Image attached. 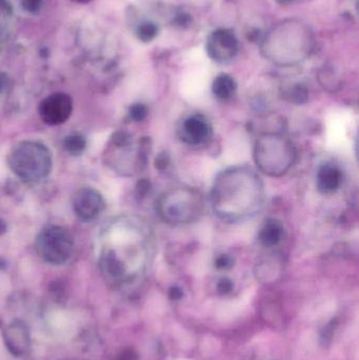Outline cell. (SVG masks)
Listing matches in <instances>:
<instances>
[{
	"instance_id": "obj_1",
	"label": "cell",
	"mask_w": 359,
	"mask_h": 360,
	"mask_svg": "<svg viewBox=\"0 0 359 360\" xmlns=\"http://www.w3.org/2000/svg\"><path fill=\"white\" fill-rule=\"evenodd\" d=\"M109 245L103 250L101 266L116 281H128L145 272L154 255V235L141 218H122L112 226Z\"/></svg>"
},
{
	"instance_id": "obj_2",
	"label": "cell",
	"mask_w": 359,
	"mask_h": 360,
	"mask_svg": "<svg viewBox=\"0 0 359 360\" xmlns=\"http://www.w3.org/2000/svg\"><path fill=\"white\" fill-rule=\"evenodd\" d=\"M265 184L249 166H235L219 173L211 190V205L217 217L240 222L255 217L263 209Z\"/></svg>"
},
{
	"instance_id": "obj_3",
	"label": "cell",
	"mask_w": 359,
	"mask_h": 360,
	"mask_svg": "<svg viewBox=\"0 0 359 360\" xmlns=\"http://www.w3.org/2000/svg\"><path fill=\"white\" fill-rule=\"evenodd\" d=\"M313 32L303 21L286 19L261 38L263 56L278 67H293L307 60L314 51Z\"/></svg>"
},
{
	"instance_id": "obj_4",
	"label": "cell",
	"mask_w": 359,
	"mask_h": 360,
	"mask_svg": "<svg viewBox=\"0 0 359 360\" xmlns=\"http://www.w3.org/2000/svg\"><path fill=\"white\" fill-rule=\"evenodd\" d=\"M253 158L259 172L269 177L284 176L294 166L297 151L294 143L282 133H265L257 139Z\"/></svg>"
},
{
	"instance_id": "obj_5",
	"label": "cell",
	"mask_w": 359,
	"mask_h": 360,
	"mask_svg": "<svg viewBox=\"0 0 359 360\" xmlns=\"http://www.w3.org/2000/svg\"><path fill=\"white\" fill-rule=\"evenodd\" d=\"M204 194L192 186H177L160 195L156 201V212L164 224L185 226L200 219L204 213Z\"/></svg>"
},
{
	"instance_id": "obj_6",
	"label": "cell",
	"mask_w": 359,
	"mask_h": 360,
	"mask_svg": "<svg viewBox=\"0 0 359 360\" xmlns=\"http://www.w3.org/2000/svg\"><path fill=\"white\" fill-rule=\"evenodd\" d=\"M8 167L19 179L25 181H40L50 174L52 154L37 141H22L8 154Z\"/></svg>"
},
{
	"instance_id": "obj_7",
	"label": "cell",
	"mask_w": 359,
	"mask_h": 360,
	"mask_svg": "<svg viewBox=\"0 0 359 360\" xmlns=\"http://www.w3.org/2000/svg\"><path fill=\"white\" fill-rule=\"evenodd\" d=\"M74 238L69 230L60 226H48L36 239V251L48 264L61 266L71 259L74 253Z\"/></svg>"
},
{
	"instance_id": "obj_8",
	"label": "cell",
	"mask_w": 359,
	"mask_h": 360,
	"mask_svg": "<svg viewBox=\"0 0 359 360\" xmlns=\"http://www.w3.org/2000/svg\"><path fill=\"white\" fill-rule=\"evenodd\" d=\"M206 50L215 63H227L237 56L240 41L231 30L217 29L207 39Z\"/></svg>"
},
{
	"instance_id": "obj_9",
	"label": "cell",
	"mask_w": 359,
	"mask_h": 360,
	"mask_svg": "<svg viewBox=\"0 0 359 360\" xmlns=\"http://www.w3.org/2000/svg\"><path fill=\"white\" fill-rule=\"evenodd\" d=\"M178 137L183 143L191 147L206 145L213 137L212 124L202 114H192L181 122Z\"/></svg>"
},
{
	"instance_id": "obj_10",
	"label": "cell",
	"mask_w": 359,
	"mask_h": 360,
	"mask_svg": "<svg viewBox=\"0 0 359 360\" xmlns=\"http://www.w3.org/2000/svg\"><path fill=\"white\" fill-rule=\"evenodd\" d=\"M73 111V101L65 93H54L41 101L39 107L40 117L48 126L65 124Z\"/></svg>"
},
{
	"instance_id": "obj_11",
	"label": "cell",
	"mask_w": 359,
	"mask_h": 360,
	"mask_svg": "<svg viewBox=\"0 0 359 360\" xmlns=\"http://www.w3.org/2000/svg\"><path fill=\"white\" fill-rule=\"evenodd\" d=\"M73 210L78 218L84 221L95 219L105 210V200L98 191L82 188L73 197Z\"/></svg>"
},
{
	"instance_id": "obj_12",
	"label": "cell",
	"mask_w": 359,
	"mask_h": 360,
	"mask_svg": "<svg viewBox=\"0 0 359 360\" xmlns=\"http://www.w3.org/2000/svg\"><path fill=\"white\" fill-rule=\"evenodd\" d=\"M344 181L341 169L337 165L326 162L316 173V188L324 195H332L341 188Z\"/></svg>"
},
{
	"instance_id": "obj_13",
	"label": "cell",
	"mask_w": 359,
	"mask_h": 360,
	"mask_svg": "<svg viewBox=\"0 0 359 360\" xmlns=\"http://www.w3.org/2000/svg\"><path fill=\"white\" fill-rule=\"evenodd\" d=\"M284 224L278 218H268L259 232V241L263 248L278 247L284 239Z\"/></svg>"
},
{
	"instance_id": "obj_14",
	"label": "cell",
	"mask_w": 359,
	"mask_h": 360,
	"mask_svg": "<svg viewBox=\"0 0 359 360\" xmlns=\"http://www.w3.org/2000/svg\"><path fill=\"white\" fill-rule=\"evenodd\" d=\"M237 84L229 74H219L212 84L213 95L219 101H229L235 94Z\"/></svg>"
},
{
	"instance_id": "obj_15",
	"label": "cell",
	"mask_w": 359,
	"mask_h": 360,
	"mask_svg": "<svg viewBox=\"0 0 359 360\" xmlns=\"http://www.w3.org/2000/svg\"><path fill=\"white\" fill-rule=\"evenodd\" d=\"M285 95L289 101L296 103V105H303L309 99V91H308L307 86H303V84H295L289 86L285 92Z\"/></svg>"
},
{
	"instance_id": "obj_16",
	"label": "cell",
	"mask_w": 359,
	"mask_h": 360,
	"mask_svg": "<svg viewBox=\"0 0 359 360\" xmlns=\"http://www.w3.org/2000/svg\"><path fill=\"white\" fill-rule=\"evenodd\" d=\"M63 146H65V149L69 153L73 154V155H78V154L82 153L84 151L86 143V139L81 135L73 134L65 137Z\"/></svg>"
},
{
	"instance_id": "obj_17",
	"label": "cell",
	"mask_w": 359,
	"mask_h": 360,
	"mask_svg": "<svg viewBox=\"0 0 359 360\" xmlns=\"http://www.w3.org/2000/svg\"><path fill=\"white\" fill-rule=\"evenodd\" d=\"M137 37L143 42H150L158 35V27L151 21H145L137 27Z\"/></svg>"
},
{
	"instance_id": "obj_18",
	"label": "cell",
	"mask_w": 359,
	"mask_h": 360,
	"mask_svg": "<svg viewBox=\"0 0 359 360\" xmlns=\"http://www.w3.org/2000/svg\"><path fill=\"white\" fill-rule=\"evenodd\" d=\"M148 114H149V109L143 103H134V105H131L130 110H129V115H130L131 120L136 122L145 120Z\"/></svg>"
},
{
	"instance_id": "obj_19",
	"label": "cell",
	"mask_w": 359,
	"mask_h": 360,
	"mask_svg": "<svg viewBox=\"0 0 359 360\" xmlns=\"http://www.w3.org/2000/svg\"><path fill=\"white\" fill-rule=\"evenodd\" d=\"M214 266L219 271L230 270L233 268L234 258L229 254H221L215 258Z\"/></svg>"
},
{
	"instance_id": "obj_20",
	"label": "cell",
	"mask_w": 359,
	"mask_h": 360,
	"mask_svg": "<svg viewBox=\"0 0 359 360\" xmlns=\"http://www.w3.org/2000/svg\"><path fill=\"white\" fill-rule=\"evenodd\" d=\"M23 8L31 14L39 12L42 6V0H21Z\"/></svg>"
},
{
	"instance_id": "obj_21",
	"label": "cell",
	"mask_w": 359,
	"mask_h": 360,
	"mask_svg": "<svg viewBox=\"0 0 359 360\" xmlns=\"http://www.w3.org/2000/svg\"><path fill=\"white\" fill-rule=\"evenodd\" d=\"M217 290L223 295H227V294L231 293L232 290H233V283L229 278L221 279L219 283H217Z\"/></svg>"
},
{
	"instance_id": "obj_22",
	"label": "cell",
	"mask_w": 359,
	"mask_h": 360,
	"mask_svg": "<svg viewBox=\"0 0 359 360\" xmlns=\"http://www.w3.org/2000/svg\"><path fill=\"white\" fill-rule=\"evenodd\" d=\"M170 165V156L167 153H162L157 156L155 160V167L158 170H164Z\"/></svg>"
},
{
	"instance_id": "obj_23",
	"label": "cell",
	"mask_w": 359,
	"mask_h": 360,
	"mask_svg": "<svg viewBox=\"0 0 359 360\" xmlns=\"http://www.w3.org/2000/svg\"><path fill=\"white\" fill-rule=\"evenodd\" d=\"M136 191L138 196H145L150 191V182L147 179H141V181L137 184Z\"/></svg>"
},
{
	"instance_id": "obj_24",
	"label": "cell",
	"mask_w": 359,
	"mask_h": 360,
	"mask_svg": "<svg viewBox=\"0 0 359 360\" xmlns=\"http://www.w3.org/2000/svg\"><path fill=\"white\" fill-rule=\"evenodd\" d=\"M8 77L6 74L0 72V94L4 92L8 89Z\"/></svg>"
},
{
	"instance_id": "obj_25",
	"label": "cell",
	"mask_w": 359,
	"mask_h": 360,
	"mask_svg": "<svg viewBox=\"0 0 359 360\" xmlns=\"http://www.w3.org/2000/svg\"><path fill=\"white\" fill-rule=\"evenodd\" d=\"M170 296L172 300H179L183 296V292L179 288L174 287L170 290Z\"/></svg>"
},
{
	"instance_id": "obj_26",
	"label": "cell",
	"mask_w": 359,
	"mask_h": 360,
	"mask_svg": "<svg viewBox=\"0 0 359 360\" xmlns=\"http://www.w3.org/2000/svg\"><path fill=\"white\" fill-rule=\"evenodd\" d=\"M11 6L8 0H0V10L10 11Z\"/></svg>"
},
{
	"instance_id": "obj_27",
	"label": "cell",
	"mask_w": 359,
	"mask_h": 360,
	"mask_svg": "<svg viewBox=\"0 0 359 360\" xmlns=\"http://www.w3.org/2000/svg\"><path fill=\"white\" fill-rule=\"evenodd\" d=\"M6 229H8V226H6V222L4 220L0 219V235L6 233Z\"/></svg>"
},
{
	"instance_id": "obj_28",
	"label": "cell",
	"mask_w": 359,
	"mask_h": 360,
	"mask_svg": "<svg viewBox=\"0 0 359 360\" xmlns=\"http://www.w3.org/2000/svg\"><path fill=\"white\" fill-rule=\"evenodd\" d=\"M276 1L282 6H288V4H292L294 0H276Z\"/></svg>"
},
{
	"instance_id": "obj_29",
	"label": "cell",
	"mask_w": 359,
	"mask_h": 360,
	"mask_svg": "<svg viewBox=\"0 0 359 360\" xmlns=\"http://www.w3.org/2000/svg\"><path fill=\"white\" fill-rule=\"evenodd\" d=\"M72 1L78 2V4H86V2H90L91 0H72Z\"/></svg>"
}]
</instances>
